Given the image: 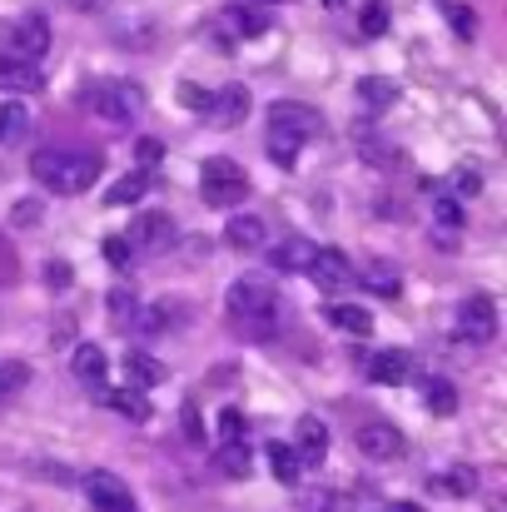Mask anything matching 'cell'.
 <instances>
[{"label":"cell","mask_w":507,"mask_h":512,"mask_svg":"<svg viewBox=\"0 0 507 512\" xmlns=\"http://www.w3.org/2000/svg\"><path fill=\"white\" fill-rule=\"evenodd\" d=\"M224 314H229V324H239L249 339H264V334H274L279 289H274L269 279H259V274H244V279L229 284V294H224Z\"/></svg>","instance_id":"cell-1"},{"label":"cell","mask_w":507,"mask_h":512,"mask_svg":"<svg viewBox=\"0 0 507 512\" xmlns=\"http://www.w3.org/2000/svg\"><path fill=\"white\" fill-rule=\"evenodd\" d=\"M30 174L55 194H85L100 179V160L95 155H70V150H40L30 160Z\"/></svg>","instance_id":"cell-2"},{"label":"cell","mask_w":507,"mask_h":512,"mask_svg":"<svg viewBox=\"0 0 507 512\" xmlns=\"http://www.w3.org/2000/svg\"><path fill=\"white\" fill-rule=\"evenodd\" d=\"M90 110L105 120V125H130V120H140V110H145V90L135 85V80H105V85H95L90 95Z\"/></svg>","instance_id":"cell-3"},{"label":"cell","mask_w":507,"mask_h":512,"mask_svg":"<svg viewBox=\"0 0 507 512\" xmlns=\"http://www.w3.org/2000/svg\"><path fill=\"white\" fill-rule=\"evenodd\" d=\"M199 194H204L209 209H229V204H239V199L249 194V174L239 170L234 160H204V170H199Z\"/></svg>","instance_id":"cell-4"},{"label":"cell","mask_w":507,"mask_h":512,"mask_svg":"<svg viewBox=\"0 0 507 512\" xmlns=\"http://www.w3.org/2000/svg\"><path fill=\"white\" fill-rule=\"evenodd\" d=\"M458 329H463V339L493 343L498 339V304L488 294H468L463 309H458Z\"/></svg>","instance_id":"cell-5"},{"label":"cell","mask_w":507,"mask_h":512,"mask_svg":"<svg viewBox=\"0 0 507 512\" xmlns=\"http://www.w3.org/2000/svg\"><path fill=\"white\" fill-rule=\"evenodd\" d=\"M304 274H309L324 294H334V289H348V284H353V264H348V254H343V249H329V244L314 249V259H309Z\"/></svg>","instance_id":"cell-6"},{"label":"cell","mask_w":507,"mask_h":512,"mask_svg":"<svg viewBox=\"0 0 507 512\" xmlns=\"http://www.w3.org/2000/svg\"><path fill=\"white\" fill-rule=\"evenodd\" d=\"M85 498L95 512H140L135 498H130V483L115 478V473H90L85 478Z\"/></svg>","instance_id":"cell-7"},{"label":"cell","mask_w":507,"mask_h":512,"mask_svg":"<svg viewBox=\"0 0 507 512\" xmlns=\"http://www.w3.org/2000/svg\"><path fill=\"white\" fill-rule=\"evenodd\" d=\"M353 443H358V453H363L368 463H393V458H403V438H398V428H388V423H363V428L353 433Z\"/></svg>","instance_id":"cell-8"},{"label":"cell","mask_w":507,"mask_h":512,"mask_svg":"<svg viewBox=\"0 0 507 512\" xmlns=\"http://www.w3.org/2000/svg\"><path fill=\"white\" fill-rule=\"evenodd\" d=\"M130 244H140V249H150V254H165L174 249V239H179V229H174V219L169 214H135V224H130V234H125Z\"/></svg>","instance_id":"cell-9"},{"label":"cell","mask_w":507,"mask_h":512,"mask_svg":"<svg viewBox=\"0 0 507 512\" xmlns=\"http://www.w3.org/2000/svg\"><path fill=\"white\" fill-rule=\"evenodd\" d=\"M209 125L214 130H234V125H244L249 120V90L244 85H224L219 95H209Z\"/></svg>","instance_id":"cell-10"},{"label":"cell","mask_w":507,"mask_h":512,"mask_svg":"<svg viewBox=\"0 0 507 512\" xmlns=\"http://www.w3.org/2000/svg\"><path fill=\"white\" fill-rule=\"evenodd\" d=\"M269 125H279V130H289V135H299V140H314L319 125H324V115H319L314 105L279 100V105H269Z\"/></svg>","instance_id":"cell-11"},{"label":"cell","mask_w":507,"mask_h":512,"mask_svg":"<svg viewBox=\"0 0 507 512\" xmlns=\"http://www.w3.org/2000/svg\"><path fill=\"white\" fill-rule=\"evenodd\" d=\"M5 50L20 55V60H40V55L50 50V25H45V15H25V20H15Z\"/></svg>","instance_id":"cell-12"},{"label":"cell","mask_w":507,"mask_h":512,"mask_svg":"<svg viewBox=\"0 0 507 512\" xmlns=\"http://www.w3.org/2000/svg\"><path fill=\"white\" fill-rule=\"evenodd\" d=\"M294 453H299V463H309V468H319V463L329 458V428H324V418H314V413L299 418V428H294Z\"/></svg>","instance_id":"cell-13"},{"label":"cell","mask_w":507,"mask_h":512,"mask_svg":"<svg viewBox=\"0 0 507 512\" xmlns=\"http://www.w3.org/2000/svg\"><path fill=\"white\" fill-rule=\"evenodd\" d=\"M428 214H433V224H438V249H458V229L468 224V209H463V199H453V194H438Z\"/></svg>","instance_id":"cell-14"},{"label":"cell","mask_w":507,"mask_h":512,"mask_svg":"<svg viewBox=\"0 0 507 512\" xmlns=\"http://www.w3.org/2000/svg\"><path fill=\"white\" fill-rule=\"evenodd\" d=\"M70 368H75V378H80V383H90V388H100V383L110 378V358H105V348H100V343H75Z\"/></svg>","instance_id":"cell-15"},{"label":"cell","mask_w":507,"mask_h":512,"mask_svg":"<svg viewBox=\"0 0 507 512\" xmlns=\"http://www.w3.org/2000/svg\"><path fill=\"white\" fill-rule=\"evenodd\" d=\"M45 80H40V65L35 60H20V55H10V50H0V90H40Z\"/></svg>","instance_id":"cell-16"},{"label":"cell","mask_w":507,"mask_h":512,"mask_svg":"<svg viewBox=\"0 0 507 512\" xmlns=\"http://www.w3.org/2000/svg\"><path fill=\"white\" fill-rule=\"evenodd\" d=\"M264 219H254V214H229V224H224V244L229 249H264Z\"/></svg>","instance_id":"cell-17"},{"label":"cell","mask_w":507,"mask_h":512,"mask_svg":"<svg viewBox=\"0 0 507 512\" xmlns=\"http://www.w3.org/2000/svg\"><path fill=\"white\" fill-rule=\"evenodd\" d=\"M314 249H319V244H309V239H284V244H274L269 264H274L279 274H304L309 259H314Z\"/></svg>","instance_id":"cell-18"},{"label":"cell","mask_w":507,"mask_h":512,"mask_svg":"<svg viewBox=\"0 0 507 512\" xmlns=\"http://www.w3.org/2000/svg\"><path fill=\"white\" fill-rule=\"evenodd\" d=\"M408 378V353L403 348H383V353H373L368 358V383H403Z\"/></svg>","instance_id":"cell-19"},{"label":"cell","mask_w":507,"mask_h":512,"mask_svg":"<svg viewBox=\"0 0 507 512\" xmlns=\"http://www.w3.org/2000/svg\"><path fill=\"white\" fill-rule=\"evenodd\" d=\"M100 403H105L110 413L130 418V423H145V418H150V403H145V393H140V388H105V393H100Z\"/></svg>","instance_id":"cell-20"},{"label":"cell","mask_w":507,"mask_h":512,"mask_svg":"<svg viewBox=\"0 0 507 512\" xmlns=\"http://www.w3.org/2000/svg\"><path fill=\"white\" fill-rule=\"evenodd\" d=\"M125 378H130V388L145 393V388H155V383L165 378V368H160L145 348H130V353H125Z\"/></svg>","instance_id":"cell-21"},{"label":"cell","mask_w":507,"mask_h":512,"mask_svg":"<svg viewBox=\"0 0 507 512\" xmlns=\"http://www.w3.org/2000/svg\"><path fill=\"white\" fill-rule=\"evenodd\" d=\"M423 403H428V413H438V418H453L458 413V388L448 383V378H423Z\"/></svg>","instance_id":"cell-22"},{"label":"cell","mask_w":507,"mask_h":512,"mask_svg":"<svg viewBox=\"0 0 507 512\" xmlns=\"http://www.w3.org/2000/svg\"><path fill=\"white\" fill-rule=\"evenodd\" d=\"M433 5H438V15L448 20V30H453L458 40H473V35H478V15H473L468 0H433Z\"/></svg>","instance_id":"cell-23"},{"label":"cell","mask_w":507,"mask_h":512,"mask_svg":"<svg viewBox=\"0 0 507 512\" xmlns=\"http://www.w3.org/2000/svg\"><path fill=\"white\" fill-rule=\"evenodd\" d=\"M363 284H368L378 299H398V294H403V274H398L393 264H383V259H373V264L363 269Z\"/></svg>","instance_id":"cell-24"},{"label":"cell","mask_w":507,"mask_h":512,"mask_svg":"<svg viewBox=\"0 0 507 512\" xmlns=\"http://www.w3.org/2000/svg\"><path fill=\"white\" fill-rule=\"evenodd\" d=\"M329 324L343 329V334H353V339H368V334H373V314L358 309V304H334V309H329Z\"/></svg>","instance_id":"cell-25"},{"label":"cell","mask_w":507,"mask_h":512,"mask_svg":"<svg viewBox=\"0 0 507 512\" xmlns=\"http://www.w3.org/2000/svg\"><path fill=\"white\" fill-rule=\"evenodd\" d=\"M299 135H289V130H279V125H269V135H264V150H269V160L274 165H284V170H294V160H299Z\"/></svg>","instance_id":"cell-26"},{"label":"cell","mask_w":507,"mask_h":512,"mask_svg":"<svg viewBox=\"0 0 507 512\" xmlns=\"http://www.w3.org/2000/svg\"><path fill=\"white\" fill-rule=\"evenodd\" d=\"M269 473L279 478V483H299V473H304V463H299V453H294V443H269Z\"/></svg>","instance_id":"cell-27"},{"label":"cell","mask_w":507,"mask_h":512,"mask_svg":"<svg viewBox=\"0 0 507 512\" xmlns=\"http://www.w3.org/2000/svg\"><path fill=\"white\" fill-rule=\"evenodd\" d=\"M224 20H229V30H234V35H249V40L269 30V15H264V10H254V5H229V15H224Z\"/></svg>","instance_id":"cell-28"},{"label":"cell","mask_w":507,"mask_h":512,"mask_svg":"<svg viewBox=\"0 0 507 512\" xmlns=\"http://www.w3.org/2000/svg\"><path fill=\"white\" fill-rule=\"evenodd\" d=\"M358 95H363V105L388 110V105L398 100V85H393V80H383V75H368V80H358Z\"/></svg>","instance_id":"cell-29"},{"label":"cell","mask_w":507,"mask_h":512,"mask_svg":"<svg viewBox=\"0 0 507 512\" xmlns=\"http://www.w3.org/2000/svg\"><path fill=\"white\" fill-rule=\"evenodd\" d=\"M145 194H150V179H145V174H125V179L110 184L105 204H135V199H145Z\"/></svg>","instance_id":"cell-30"},{"label":"cell","mask_w":507,"mask_h":512,"mask_svg":"<svg viewBox=\"0 0 507 512\" xmlns=\"http://www.w3.org/2000/svg\"><path fill=\"white\" fill-rule=\"evenodd\" d=\"M214 463H219V473H229V478H249V468H254V463H249V448H244V443H224Z\"/></svg>","instance_id":"cell-31"},{"label":"cell","mask_w":507,"mask_h":512,"mask_svg":"<svg viewBox=\"0 0 507 512\" xmlns=\"http://www.w3.org/2000/svg\"><path fill=\"white\" fill-rule=\"evenodd\" d=\"M130 329H140V334H165L169 329V309L165 304H145V309H135Z\"/></svg>","instance_id":"cell-32"},{"label":"cell","mask_w":507,"mask_h":512,"mask_svg":"<svg viewBox=\"0 0 507 512\" xmlns=\"http://www.w3.org/2000/svg\"><path fill=\"white\" fill-rule=\"evenodd\" d=\"M25 383H30V368H25V363H15V358H10V363H0V403H5V398H15Z\"/></svg>","instance_id":"cell-33"},{"label":"cell","mask_w":507,"mask_h":512,"mask_svg":"<svg viewBox=\"0 0 507 512\" xmlns=\"http://www.w3.org/2000/svg\"><path fill=\"white\" fill-rule=\"evenodd\" d=\"M358 30H363L368 40H373V35H388V5H378V0L363 5V10H358Z\"/></svg>","instance_id":"cell-34"},{"label":"cell","mask_w":507,"mask_h":512,"mask_svg":"<svg viewBox=\"0 0 507 512\" xmlns=\"http://www.w3.org/2000/svg\"><path fill=\"white\" fill-rule=\"evenodd\" d=\"M105 259H110L115 269H130V264H135V249H130V239H125V234H110V239H105Z\"/></svg>","instance_id":"cell-35"},{"label":"cell","mask_w":507,"mask_h":512,"mask_svg":"<svg viewBox=\"0 0 507 512\" xmlns=\"http://www.w3.org/2000/svg\"><path fill=\"white\" fill-rule=\"evenodd\" d=\"M309 508L314 512H353V493H314Z\"/></svg>","instance_id":"cell-36"},{"label":"cell","mask_w":507,"mask_h":512,"mask_svg":"<svg viewBox=\"0 0 507 512\" xmlns=\"http://www.w3.org/2000/svg\"><path fill=\"white\" fill-rule=\"evenodd\" d=\"M105 309H110V319H120V329H130V319H135V309H140V304H135L130 294H110V299H105Z\"/></svg>","instance_id":"cell-37"},{"label":"cell","mask_w":507,"mask_h":512,"mask_svg":"<svg viewBox=\"0 0 507 512\" xmlns=\"http://www.w3.org/2000/svg\"><path fill=\"white\" fill-rule=\"evenodd\" d=\"M179 105H184V110H209V90L194 85V80H184V85H179Z\"/></svg>","instance_id":"cell-38"},{"label":"cell","mask_w":507,"mask_h":512,"mask_svg":"<svg viewBox=\"0 0 507 512\" xmlns=\"http://www.w3.org/2000/svg\"><path fill=\"white\" fill-rule=\"evenodd\" d=\"M219 433H224V443H244V413L224 408V413H219Z\"/></svg>","instance_id":"cell-39"},{"label":"cell","mask_w":507,"mask_h":512,"mask_svg":"<svg viewBox=\"0 0 507 512\" xmlns=\"http://www.w3.org/2000/svg\"><path fill=\"white\" fill-rule=\"evenodd\" d=\"M20 125H25V110H20V105H5V115H0V140H15Z\"/></svg>","instance_id":"cell-40"},{"label":"cell","mask_w":507,"mask_h":512,"mask_svg":"<svg viewBox=\"0 0 507 512\" xmlns=\"http://www.w3.org/2000/svg\"><path fill=\"white\" fill-rule=\"evenodd\" d=\"M135 160H140V165H155V160H165V145L145 135V140H135Z\"/></svg>","instance_id":"cell-41"},{"label":"cell","mask_w":507,"mask_h":512,"mask_svg":"<svg viewBox=\"0 0 507 512\" xmlns=\"http://www.w3.org/2000/svg\"><path fill=\"white\" fill-rule=\"evenodd\" d=\"M35 219H40V204H35V199H20V204L10 209V224H15V229H25V224H35Z\"/></svg>","instance_id":"cell-42"},{"label":"cell","mask_w":507,"mask_h":512,"mask_svg":"<svg viewBox=\"0 0 507 512\" xmlns=\"http://www.w3.org/2000/svg\"><path fill=\"white\" fill-rule=\"evenodd\" d=\"M179 423H184V433H189V443H204V423H199V413H194V403H184V413H179Z\"/></svg>","instance_id":"cell-43"},{"label":"cell","mask_w":507,"mask_h":512,"mask_svg":"<svg viewBox=\"0 0 507 512\" xmlns=\"http://www.w3.org/2000/svg\"><path fill=\"white\" fill-rule=\"evenodd\" d=\"M45 279H50V289H65V284H70V269H65L60 259H50V264H45Z\"/></svg>","instance_id":"cell-44"},{"label":"cell","mask_w":507,"mask_h":512,"mask_svg":"<svg viewBox=\"0 0 507 512\" xmlns=\"http://www.w3.org/2000/svg\"><path fill=\"white\" fill-rule=\"evenodd\" d=\"M458 189H463V194H478V189H483V179H478V174H458Z\"/></svg>","instance_id":"cell-45"},{"label":"cell","mask_w":507,"mask_h":512,"mask_svg":"<svg viewBox=\"0 0 507 512\" xmlns=\"http://www.w3.org/2000/svg\"><path fill=\"white\" fill-rule=\"evenodd\" d=\"M388 512H423L418 503H388Z\"/></svg>","instance_id":"cell-46"},{"label":"cell","mask_w":507,"mask_h":512,"mask_svg":"<svg viewBox=\"0 0 507 512\" xmlns=\"http://www.w3.org/2000/svg\"><path fill=\"white\" fill-rule=\"evenodd\" d=\"M70 5H75V10H95L100 0H70Z\"/></svg>","instance_id":"cell-47"},{"label":"cell","mask_w":507,"mask_h":512,"mask_svg":"<svg viewBox=\"0 0 507 512\" xmlns=\"http://www.w3.org/2000/svg\"><path fill=\"white\" fill-rule=\"evenodd\" d=\"M383 512H388V508H383Z\"/></svg>","instance_id":"cell-48"}]
</instances>
